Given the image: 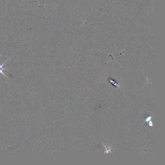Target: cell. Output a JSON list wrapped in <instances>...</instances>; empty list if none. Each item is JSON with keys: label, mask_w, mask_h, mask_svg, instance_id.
<instances>
[{"label": "cell", "mask_w": 165, "mask_h": 165, "mask_svg": "<svg viewBox=\"0 0 165 165\" xmlns=\"http://www.w3.org/2000/svg\"><path fill=\"white\" fill-rule=\"evenodd\" d=\"M8 60L6 61H5V62L3 63V64L2 65H0V74H2L3 75V76H4L5 77H7V78H8V77L6 76V75L4 74V73L3 72V71L4 70H5V69H6V68H4L3 67V66H4V65H5V63L7 62V61Z\"/></svg>", "instance_id": "6da1fadb"}]
</instances>
